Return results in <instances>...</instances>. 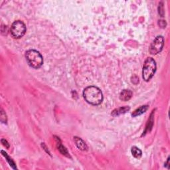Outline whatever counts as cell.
Instances as JSON below:
<instances>
[{
	"instance_id": "cell-12",
	"label": "cell",
	"mask_w": 170,
	"mask_h": 170,
	"mask_svg": "<svg viewBox=\"0 0 170 170\" xmlns=\"http://www.w3.org/2000/svg\"><path fill=\"white\" fill-rule=\"evenodd\" d=\"M1 154L5 158H6L7 162L10 164V166L12 167L13 169H16V167L15 166V163L13 162V161L12 160V159H11V158H10L9 155H7V153H5V152H4V151H1Z\"/></svg>"
},
{
	"instance_id": "cell-10",
	"label": "cell",
	"mask_w": 170,
	"mask_h": 170,
	"mask_svg": "<svg viewBox=\"0 0 170 170\" xmlns=\"http://www.w3.org/2000/svg\"><path fill=\"white\" fill-rule=\"evenodd\" d=\"M57 147H58V148H59L58 149L60 151V153H61L63 155H66V156L69 157V155H68L67 149H66L65 147L61 144V143H60V140L58 138H57Z\"/></svg>"
},
{
	"instance_id": "cell-9",
	"label": "cell",
	"mask_w": 170,
	"mask_h": 170,
	"mask_svg": "<svg viewBox=\"0 0 170 170\" xmlns=\"http://www.w3.org/2000/svg\"><path fill=\"white\" fill-rule=\"evenodd\" d=\"M130 108L128 107V106H124V107H121L119 108L115 109V110L112 112V115L113 116H118V115L126 113V112L130 110Z\"/></svg>"
},
{
	"instance_id": "cell-5",
	"label": "cell",
	"mask_w": 170,
	"mask_h": 170,
	"mask_svg": "<svg viewBox=\"0 0 170 170\" xmlns=\"http://www.w3.org/2000/svg\"><path fill=\"white\" fill-rule=\"evenodd\" d=\"M164 41L162 36H157L149 47V53L152 54H157L162 51Z\"/></svg>"
},
{
	"instance_id": "cell-11",
	"label": "cell",
	"mask_w": 170,
	"mask_h": 170,
	"mask_svg": "<svg viewBox=\"0 0 170 170\" xmlns=\"http://www.w3.org/2000/svg\"><path fill=\"white\" fill-rule=\"evenodd\" d=\"M131 152H132V155H133L134 157L139 159V158L142 157V151H141L139 148H137V147L136 146L132 147L131 149Z\"/></svg>"
},
{
	"instance_id": "cell-6",
	"label": "cell",
	"mask_w": 170,
	"mask_h": 170,
	"mask_svg": "<svg viewBox=\"0 0 170 170\" xmlns=\"http://www.w3.org/2000/svg\"><path fill=\"white\" fill-rule=\"evenodd\" d=\"M132 96V92L130 90H124L120 94V99L122 101H128Z\"/></svg>"
},
{
	"instance_id": "cell-2",
	"label": "cell",
	"mask_w": 170,
	"mask_h": 170,
	"mask_svg": "<svg viewBox=\"0 0 170 170\" xmlns=\"http://www.w3.org/2000/svg\"><path fill=\"white\" fill-rule=\"evenodd\" d=\"M25 58L29 65L34 68H39L43 63V57L39 51L36 50H29L25 53Z\"/></svg>"
},
{
	"instance_id": "cell-14",
	"label": "cell",
	"mask_w": 170,
	"mask_h": 170,
	"mask_svg": "<svg viewBox=\"0 0 170 170\" xmlns=\"http://www.w3.org/2000/svg\"><path fill=\"white\" fill-rule=\"evenodd\" d=\"M1 143L3 144V145H4V146H5V148H10V144H9L8 142L5 140L2 139L1 140Z\"/></svg>"
},
{
	"instance_id": "cell-3",
	"label": "cell",
	"mask_w": 170,
	"mask_h": 170,
	"mask_svg": "<svg viewBox=\"0 0 170 170\" xmlns=\"http://www.w3.org/2000/svg\"><path fill=\"white\" fill-rule=\"evenodd\" d=\"M155 71H156V63L155 60L151 57L147 58L143 66L142 77L144 80L145 81H149L154 75Z\"/></svg>"
},
{
	"instance_id": "cell-1",
	"label": "cell",
	"mask_w": 170,
	"mask_h": 170,
	"mask_svg": "<svg viewBox=\"0 0 170 170\" xmlns=\"http://www.w3.org/2000/svg\"><path fill=\"white\" fill-rule=\"evenodd\" d=\"M83 96L86 102L94 106L99 105L103 100L102 91L94 86L86 87L83 91Z\"/></svg>"
},
{
	"instance_id": "cell-13",
	"label": "cell",
	"mask_w": 170,
	"mask_h": 170,
	"mask_svg": "<svg viewBox=\"0 0 170 170\" xmlns=\"http://www.w3.org/2000/svg\"><path fill=\"white\" fill-rule=\"evenodd\" d=\"M0 116H1V121L3 123H6L7 122V116L6 114L5 113L4 111L1 110V114H0Z\"/></svg>"
},
{
	"instance_id": "cell-4",
	"label": "cell",
	"mask_w": 170,
	"mask_h": 170,
	"mask_svg": "<svg viewBox=\"0 0 170 170\" xmlns=\"http://www.w3.org/2000/svg\"><path fill=\"white\" fill-rule=\"evenodd\" d=\"M11 35L13 38L19 39L24 35L26 32V26L21 21H15L11 25L10 29Z\"/></svg>"
},
{
	"instance_id": "cell-8",
	"label": "cell",
	"mask_w": 170,
	"mask_h": 170,
	"mask_svg": "<svg viewBox=\"0 0 170 170\" xmlns=\"http://www.w3.org/2000/svg\"><path fill=\"white\" fill-rule=\"evenodd\" d=\"M148 108H149V106H147V105L140 106V108H137L136 110L132 114V116H134V117L140 116V115L145 113V112L148 110Z\"/></svg>"
},
{
	"instance_id": "cell-7",
	"label": "cell",
	"mask_w": 170,
	"mask_h": 170,
	"mask_svg": "<svg viewBox=\"0 0 170 170\" xmlns=\"http://www.w3.org/2000/svg\"><path fill=\"white\" fill-rule=\"evenodd\" d=\"M74 140L76 143L77 146L80 149H81V150H86V149H87V146H86L84 141H83L81 138H78V137H74Z\"/></svg>"
}]
</instances>
